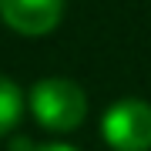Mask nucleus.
Here are the masks:
<instances>
[{
	"label": "nucleus",
	"mask_w": 151,
	"mask_h": 151,
	"mask_svg": "<svg viewBox=\"0 0 151 151\" xmlns=\"http://www.w3.org/2000/svg\"><path fill=\"white\" fill-rule=\"evenodd\" d=\"M30 114L44 131L67 134L77 131L87 118V94L70 77H40L30 87Z\"/></svg>",
	"instance_id": "1"
},
{
	"label": "nucleus",
	"mask_w": 151,
	"mask_h": 151,
	"mask_svg": "<svg viewBox=\"0 0 151 151\" xmlns=\"http://www.w3.org/2000/svg\"><path fill=\"white\" fill-rule=\"evenodd\" d=\"M101 138L114 151H151V104L121 97L101 118Z\"/></svg>",
	"instance_id": "2"
},
{
	"label": "nucleus",
	"mask_w": 151,
	"mask_h": 151,
	"mask_svg": "<svg viewBox=\"0 0 151 151\" xmlns=\"http://www.w3.org/2000/svg\"><path fill=\"white\" fill-rule=\"evenodd\" d=\"M64 0H0V20L24 37H44L60 24Z\"/></svg>",
	"instance_id": "3"
},
{
	"label": "nucleus",
	"mask_w": 151,
	"mask_h": 151,
	"mask_svg": "<svg viewBox=\"0 0 151 151\" xmlns=\"http://www.w3.org/2000/svg\"><path fill=\"white\" fill-rule=\"evenodd\" d=\"M24 104H27L24 101V91L10 81V77L0 74V138H7L17 124H20Z\"/></svg>",
	"instance_id": "4"
},
{
	"label": "nucleus",
	"mask_w": 151,
	"mask_h": 151,
	"mask_svg": "<svg viewBox=\"0 0 151 151\" xmlns=\"http://www.w3.org/2000/svg\"><path fill=\"white\" fill-rule=\"evenodd\" d=\"M34 151H77L74 145H64V141H50V145H37Z\"/></svg>",
	"instance_id": "5"
}]
</instances>
